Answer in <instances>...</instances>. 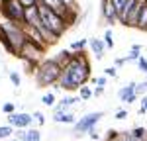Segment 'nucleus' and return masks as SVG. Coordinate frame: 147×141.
<instances>
[{
    "label": "nucleus",
    "mask_w": 147,
    "mask_h": 141,
    "mask_svg": "<svg viewBox=\"0 0 147 141\" xmlns=\"http://www.w3.org/2000/svg\"><path fill=\"white\" fill-rule=\"evenodd\" d=\"M88 75H90V65H88L86 57L82 53H79L77 57H73L69 61L67 67H63V75H61L59 86L61 88H69V90L80 88L86 82Z\"/></svg>",
    "instance_id": "f257e3e1"
},
{
    "label": "nucleus",
    "mask_w": 147,
    "mask_h": 141,
    "mask_svg": "<svg viewBox=\"0 0 147 141\" xmlns=\"http://www.w3.org/2000/svg\"><path fill=\"white\" fill-rule=\"evenodd\" d=\"M0 32H2V37H4L8 49L18 55L20 49H22V45L26 43V34H24V30L14 22V20L6 18V20H2V23H0Z\"/></svg>",
    "instance_id": "f03ea898"
},
{
    "label": "nucleus",
    "mask_w": 147,
    "mask_h": 141,
    "mask_svg": "<svg viewBox=\"0 0 147 141\" xmlns=\"http://www.w3.org/2000/svg\"><path fill=\"white\" fill-rule=\"evenodd\" d=\"M39 6V16H41V23L45 26V28H49L53 34L61 35L63 32H65V28H67V20L61 16V14H57L55 10H51L49 6H45L43 2H39L37 4Z\"/></svg>",
    "instance_id": "7ed1b4c3"
},
{
    "label": "nucleus",
    "mask_w": 147,
    "mask_h": 141,
    "mask_svg": "<svg viewBox=\"0 0 147 141\" xmlns=\"http://www.w3.org/2000/svg\"><path fill=\"white\" fill-rule=\"evenodd\" d=\"M61 75H63V67L57 63V61H45L39 70H37V84H41V86H47V84H53L57 79H61Z\"/></svg>",
    "instance_id": "20e7f679"
},
{
    "label": "nucleus",
    "mask_w": 147,
    "mask_h": 141,
    "mask_svg": "<svg viewBox=\"0 0 147 141\" xmlns=\"http://www.w3.org/2000/svg\"><path fill=\"white\" fill-rule=\"evenodd\" d=\"M2 12H4L6 18H10L14 22H20V20H24L26 6H24L20 0H4L2 2Z\"/></svg>",
    "instance_id": "39448f33"
},
{
    "label": "nucleus",
    "mask_w": 147,
    "mask_h": 141,
    "mask_svg": "<svg viewBox=\"0 0 147 141\" xmlns=\"http://www.w3.org/2000/svg\"><path fill=\"white\" fill-rule=\"evenodd\" d=\"M18 55L24 57V59H28V61H37V59L43 55V47L35 45L34 41H28V39H26V43L22 45V49H20Z\"/></svg>",
    "instance_id": "423d86ee"
},
{
    "label": "nucleus",
    "mask_w": 147,
    "mask_h": 141,
    "mask_svg": "<svg viewBox=\"0 0 147 141\" xmlns=\"http://www.w3.org/2000/svg\"><path fill=\"white\" fill-rule=\"evenodd\" d=\"M102 117V112H92V114H86V116L80 120L79 124H77V131L82 133V131H88L90 128H94L96 124H98V120Z\"/></svg>",
    "instance_id": "0eeeda50"
},
{
    "label": "nucleus",
    "mask_w": 147,
    "mask_h": 141,
    "mask_svg": "<svg viewBox=\"0 0 147 141\" xmlns=\"http://www.w3.org/2000/svg\"><path fill=\"white\" fill-rule=\"evenodd\" d=\"M24 22L28 23V26H34V28H39L41 26V16H39V6L37 4L26 8V12H24Z\"/></svg>",
    "instance_id": "6e6552de"
},
{
    "label": "nucleus",
    "mask_w": 147,
    "mask_h": 141,
    "mask_svg": "<svg viewBox=\"0 0 147 141\" xmlns=\"http://www.w3.org/2000/svg\"><path fill=\"white\" fill-rule=\"evenodd\" d=\"M24 34H26V39H28V41H34L35 45H39V47H43V49H45V39H43V35H41V32H39L37 28L26 23Z\"/></svg>",
    "instance_id": "1a4fd4ad"
},
{
    "label": "nucleus",
    "mask_w": 147,
    "mask_h": 141,
    "mask_svg": "<svg viewBox=\"0 0 147 141\" xmlns=\"http://www.w3.org/2000/svg\"><path fill=\"white\" fill-rule=\"evenodd\" d=\"M8 122H10V126H16V128H28L32 124V116H28V114H14L12 112L8 116Z\"/></svg>",
    "instance_id": "9d476101"
},
{
    "label": "nucleus",
    "mask_w": 147,
    "mask_h": 141,
    "mask_svg": "<svg viewBox=\"0 0 147 141\" xmlns=\"http://www.w3.org/2000/svg\"><path fill=\"white\" fill-rule=\"evenodd\" d=\"M118 98L122 100V102H134L137 98V94H136V82H129L125 88H122L120 92H118Z\"/></svg>",
    "instance_id": "9b49d317"
},
{
    "label": "nucleus",
    "mask_w": 147,
    "mask_h": 141,
    "mask_svg": "<svg viewBox=\"0 0 147 141\" xmlns=\"http://www.w3.org/2000/svg\"><path fill=\"white\" fill-rule=\"evenodd\" d=\"M18 137L22 141H39V131L37 129H28V131H18Z\"/></svg>",
    "instance_id": "f8f14e48"
},
{
    "label": "nucleus",
    "mask_w": 147,
    "mask_h": 141,
    "mask_svg": "<svg viewBox=\"0 0 147 141\" xmlns=\"http://www.w3.org/2000/svg\"><path fill=\"white\" fill-rule=\"evenodd\" d=\"M90 47H92V51H94V55L100 59V57H102V53H104V43H102L100 39L92 37V39H90Z\"/></svg>",
    "instance_id": "ddd939ff"
},
{
    "label": "nucleus",
    "mask_w": 147,
    "mask_h": 141,
    "mask_svg": "<svg viewBox=\"0 0 147 141\" xmlns=\"http://www.w3.org/2000/svg\"><path fill=\"white\" fill-rule=\"evenodd\" d=\"M55 120L57 124L61 122V124H75V116L73 114H63V112H55Z\"/></svg>",
    "instance_id": "4468645a"
},
{
    "label": "nucleus",
    "mask_w": 147,
    "mask_h": 141,
    "mask_svg": "<svg viewBox=\"0 0 147 141\" xmlns=\"http://www.w3.org/2000/svg\"><path fill=\"white\" fill-rule=\"evenodd\" d=\"M137 28L141 30H147V2L141 6V12H139V18H137Z\"/></svg>",
    "instance_id": "2eb2a0df"
},
{
    "label": "nucleus",
    "mask_w": 147,
    "mask_h": 141,
    "mask_svg": "<svg viewBox=\"0 0 147 141\" xmlns=\"http://www.w3.org/2000/svg\"><path fill=\"white\" fill-rule=\"evenodd\" d=\"M75 102H79V98H75V96H69V98H65L61 104H59V108H57L55 112H63L65 108H69V106H73Z\"/></svg>",
    "instance_id": "dca6fc26"
},
{
    "label": "nucleus",
    "mask_w": 147,
    "mask_h": 141,
    "mask_svg": "<svg viewBox=\"0 0 147 141\" xmlns=\"http://www.w3.org/2000/svg\"><path fill=\"white\" fill-rule=\"evenodd\" d=\"M92 94H94V92H92L88 86H80V98H82V100H88Z\"/></svg>",
    "instance_id": "f3484780"
},
{
    "label": "nucleus",
    "mask_w": 147,
    "mask_h": 141,
    "mask_svg": "<svg viewBox=\"0 0 147 141\" xmlns=\"http://www.w3.org/2000/svg\"><path fill=\"white\" fill-rule=\"evenodd\" d=\"M143 133H145V129H143V128H137V129L131 131V137L137 139V141H141V139H143Z\"/></svg>",
    "instance_id": "a211bd4d"
},
{
    "label": "nucleus",
    "mask_w": 147,
    "mask_h": 141,
    "mask_svg": "<svg viewBox=\"0 0 147 141\" xmlns=\"http://www.w3.org/2000/svg\"><path fill=\"white\" fill-rule=\"evenodd\" d=\"M104 41H106V45L112 49L114 47V41H112V32L110 30H106V34H104Z\"/></svg>",
    "instance_id": "6ab92c4d"
},
{
    "label": "nucleus",
    "mask_w": 147,
    "mask_h": 141,
    "mask_svg": "<svg viewBox=\"0 0 147 141\" xmlns=\"http://www.w3.org/2000/svg\"><path fill=\"white\" fill-rule=\"evenodd\" d=\"M41 102H43L45 106H53V102H55V96H53V94H45V96L41 98Z\"/></svg>",
    "instance_id": "aec40b11"
},
{
    "label": "nucleus",
    "mask_w": 147,
    "mask_h": 141,
    "mask_svg": "<svg viewBox=\"0 0 147 141\" xmlns=\"http://www.w3.org/2000/svg\"><path fill=\"white\" fill-rule=\"evenodd\" d=\"M137 69L143 70V73H147V61H145V59H141V57L137 59Z\"/></svg>",
    "instance_id": "412c9836"
},
{
    "label": "nucleus",
    "mask_w": 147,
    "mask_h": 141,
    "mask_svg": "<svg viewBox=\"0 0 147 141\" xmlns=\"http://www.w3.org/2000/svg\"><path fill=\"white\" fill-rule=\"evenodd\" d=\"M147 90V82H139V84H136V94H143Z\"/></svg>",
    "instance_id": "4be33fe9"
},
{
    "label": "nucleus",
    "mask_w": 147,
    "mask_h": 141,
    "mask_svg": "<svg viewBox=\"0 0 147 141\" xmlns=\"http://www.w3.org/2000/svg\"><path fill=\"white\" fill-rule=\"evenodd\" d=\"M63 4H65V6H67V8H69L71 12L77 8V0H63Z\"/></svg>",
    "instance_id": "5701e85b"
},
{
    "label": "nucleus",
    "mask_w": 147,
    "mask_h": 141,
    "mask_svg": "<svg viewBox=\"0 0 147 141\" xmlns=\"http://www.w3.org/2000/svg\"><path fill=\"white\" fill-rule=\"evenodd\" d=\"M10 133H12V128H8V126L6 128H0V137H8Z\"/></svg>",
    "instance_id": "b1692460"
},
{
    "label": "nucleus",
    "mask_w": 147,
    "mask_h": 141,
    "mask_svg": "<svg viewBox=\"0 0 147 141\" xmlns=\"http://www.w3.org/2000/svg\"><path fill=\"white\" fill-rule=\"evenodd\" d=\"M10 81L16 84V86H20V77L16 75V73H10Z\"/></svg>",
    "instance_id": "393cba45"
},
{
    "label": "nucleus",
    "mask_w": 147,
    "mask_h": 141,
    "mask_svg": "<svg viewBox=\"0 0 147 141\" xmlns=\"http://www.w3.org/2000/svg\"><path fill=\"white\" fill-rule=\"evenodd\" d=\"M84 45H86V41H84V39H80V41H77V43H73L71 47H73V49H82Z\"/></svg>",
    "instance_id": "a878e982"
},
{
    "label": "nucleus",
    "mask_w": 147,
    "mask_h": 141,
    "mask_svg": "<svg viewBox=\"0 0 147 141\" xmlns=\"http://www.w3.org/2000/svg\"><path fill=\"white\" fill-rule=\"evenodd\" d=\"M127 117V112L125 110H120V112H116V120H125Z\"/></svg>",
    "instance_id": "bb28decb"
},
{
    "label": "nucleus",
    "mask_w": 147,
    "mask_h": 141,
    "mask_svg": "<svg viewBox=\"0 0 147 141\" xmlns=\"http://www.w3.org/2000/svg\"><path fill=\"white\" fill-rule=\"evenodd\" d=\"M34 117L39 122V124H45V117H43V114H39V112H35L34 114Z\"/></svg>",
    "instance_id": "cd10ccee"
},
{
    "label": "nucleus",
    "mask_w": 147,
    "mask_h": 141,
    "mask_svg": "<svg viewBox=\"0 0 147 141\" xmlns=\"http://www.w3.org/2000/svg\"><path fill=\"white\" fill-rule=\"evenodd\" d=\"M20 2H22L26 8H28V6H34V4H37V0H20Z\"/></svg>",
    "instance_id": "c85d7f7f"
},
{
    "label": "nucleus",
    "mask_w": 147,
    "mask_h": 141,
    "mask_svg": "<svg viewBox=\"0 0 147 141\" xmlns=\"http://www.w3.org/2000/svg\"><path fill=\"white\" fill-rule=\"evenodd\" d=\"M88 135H90L92 139H98V131H96L94 128H90V129H88Z\"/></svg>",
    "instance_id": "c756f323"
},
{
    "label": "nucleus",
    "mask_w": 147,
    "mask_h": 141,
    "mask_svg": "<svg viewBox=\"0 0 147 141\" xmlns=\"http://www.w3.org/2000/svg\"><path fill=\"white\" fill-rule=\"evenodd\" d=\"M4 112H8V114L14 112V104H4Z\"/></svg>",
    "instance_id": "7c9ffc66"
},
{
    "label": "nucleus",
    "mask_w": 147,
    "mask_h": 141,
    "mask_svg": "<svg viewBox=\"0 0 147 141\" xmlns=\"http://www.w3.org/2000/svg\"><path fill=\"white\" fill-rule=\"evenodd\" d=\"M106 75H108V77H116V69H114V67L106 69Z\"/></svg>",
    "instance_id": "2f4dec72"
},
{
    "label": "nucleus",
    "mask_w": 147,
    "mask_h": 141,
    "mask_svg": "<svg viewBox=\"0 0 147 141\" xmlns=\"http://www.w3.org/2000/svg\"><path fill=\"white\" fill-rule=\"evenodd\" d=\"M125 63H127V57L125 59H116V65H118V67H122V65H125Z\"/></svg>",
    "instance_id": "473e14b6"
},
{
    "label": "nucleus",
    "mask_w": 147,
    "mask_h": 141,
    "mask_svg": "<svg viewBox=\"0 0 147 141\" xmlns=\"http://www.w3.org/2000/svg\"><path fill=\"white\" fill-rule=\"evenodd\" d=\"M102 92H104V86H98V88L94 90V96H100Z\"/></svg>",
    "instance_id": "72a5a7b5"
},
{
    "label": "nucleus",
    "mask_w": 147,
    "mask_h": 141,
    "mask_svg": "<svg viewBox=\"0 0 147 141\" xmlns=\"http://www.w3.org/2000/svg\"><path fill=\"white\" fill-rule=\"evenodd\" d=\"M96 84H98V86H104V84H106V79H96Z\"/></svg>",
    "instance_id": "f704fd0d"
},
{
    "label": "nucleus",
    "mask_w": 147,
    "mask_h": 141,
    "mask_svg": "<svg viewBox=\"0 0 147 141\" xmlns=\"http://www.w3.org/2000/svg\"><path fill=\"white\" fill-rule=\"evenodd\" d=\"M143 108L147 110V98H143Z\"/></svg>",
    "instance_id": "c9c22d12"
},
{
    "label": "nucleus",
    "mask_w": 147,
    "mask_h": 141,
    "mask_svg": "<svg viewBox=\"0 0 147 141\" xmlns=\"http://www.w3.org/2000/svg\"><path fill=\"white\" fill-rule=\"evenodd\" d=\"M12 141H22V139H20V137H18V139H12Z\"/></svg>",
    "instance_id": "e433bc0d"
}]
</instances>
